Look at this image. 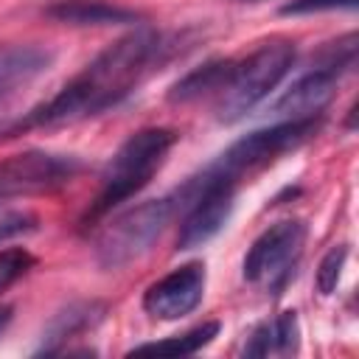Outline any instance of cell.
<instances>
[{
	"label": "cell",
	"mask_w": 359,
	"mask_h": 359,
	"mask_svg": "<svg viewBox=\"0 0 359 359\" xmlns=\"http://www.w3.org/2000/svg\"><path fill=\"white\" fill-rule=\"evenodd\" d=\"M320 126V118H289L280 123H272L266 129H255L250 135H244L241 140H236L210 168L219 171L227 180H238L244 171L261 168L269 160H275L278 154L306 143Z\"/></svg>",
	"instance_id": "8992f818"
},
{
	"label": "cell",
	"mask_w": 359,
	"mask_h": 359,
	"mask_svg": "<svg viewBox=\"0 0 359 359\" xmlns=\"http://www.w3.org/2000/svg\"><path fill=\"white\" fill-rule=\"evenodd\" d=\"M247 3H258V0H247Z\"/></svg>",
	"instance_id": "603a6c76"
},
{
	"label": "cell",
	"mask_w": 359,
	"mask_h": 359,
	"mask_svg": "<svg viewBox=\"0 0 359 359\" xmlns=\"http://www.w3.org/2000/svg\"><path fill=\"white\" fill-rule=\"evenodd\" d=\"M160 50V36L151 28L126 34L98 53L76 79H70L48 104L34 109L25 126H56L95 115L118 104L149 70Z\"/></svg>",
	"instance_id": "6da1fadb"
},
{
	"label": "cell",
	"mask_w": 359,
	"mask_h": 359,
	"mask_svg": "<svg viewBox=\"0 0 359 359\" xmlns=\"http://www.w3.org/2000/svg\"><path fill=\"white\" fill-rule=\"evenodd\" d=\"M101 314H104V306L101 303H73V306H67L65 311H59L50 320V325L45 331V345H42L39 353L50 351L56 342H65V339H70V337L93 328L101 320Z\"/></svg>",
	"instance_id": "5bb4252c"
},
{
	"label": "cell",
	"mask_w": 359,
	"mask_h": 359,
	"mask_svg": "<svg viewBox=\"0 0 359 359\" xmlns=\"http://www.w3.org/2000/svg\"><path fill=\"white\" fill-rule=\"evenodd\" d=\"M48 17L67 25H123L140 20V14L101 0H62L48 6Z\"/></svg>",
	"instance_id": "7c38bea8"
},
{
	"label": "cell",
	"mask_w": 359,
	"mask_h": 359,
	"mask_svg": "<svg viewBox=\"0 0 359 359\" xmlns=\"http://www.w3.org/2000/svg\"><path fill=\"white\" fill-rule=\"evenodd\" d=\"M272 353L278 356H289L297 351V342H300V325H297V314L294 311H283L278 314L272 323Z\"/></svg>",
	"instance_id": "2e32d148"
},
{
	"label": "cell",
	"mask_w": 359,
	"mask_h": 359,
	"mask_svg": "<svg viewBox=\"0 0 359 359\" xmlns=\"http://www.w3.org/2000/svg\"><path fill=\"white\" fill-rule=\"evenodd\" d=\"M202 292H205V266L194 261L151 283L143 294V309L157 320H180L199 306Z\"/></svg>",
	"instance_id": "9c48e42d"
},
{
	"label": "cell",
	"mask_w": 359,
	"mask_h": 359,
	"mask_svg": "<svg viewBox=\"0 0 359 359\" xmlns=\"http://www.w3.org/2000/svg\"><path fill=\"white\" fill-rule=\"evenodd\" d=\"M272 353V328L269 323L258 325L250 337V342L244 345V356H269Z\"/></svg>",
	"instance_id": "44dd1931"
},
{
	"label": "cell",
	"mask_w": 359,
	"mask_h": 359,
	"mask_svg": "<svg viewBox=\"0 0 359 359\" xmlns=\"http://www.w3.org/2000/svg\"><path fill=\"white\" fill-rule=\"evenodd\" d=\"M233 65L236 62H230V59H213V62L194 67L168 90V101L171 104H188V101H196L202 95L222 93V87L227 84V79L233 73Z\"/></svg>",
	"instance_id": "4fadbf2b"
},
{
	"label": "cell",
	"mask_w": 359,
	"mask_h": 359,
	"mask_svg": "<svg viewBox=\"0 0 359 359\" xmlns=\"http://www.w3.org/2000/svg\"><path fill=\"white\" fill-rule=\"evenodd\" d=\"M171 213H174L171 199H149L137 208H129L118 219H112L95 241L98 264L107 269H118L137 261L160 238Z\"/></svg>",
	"instance_id": "277c9868"
},
{
	"label": "cell",
	"mask_w": 359,
	"mask_h": 359,
	"mask_svg": "<svg viewBox=\"0 0 359 359\" xmlns=\"http://www.w3.org/2000/svg\"><path fill=\"white\" fill-rule=\"evenodd\" d=\"M345 258H348L345 244H337L323 255V261L317 266V292L320 294H325V297L334 294V289L339 283V275H342V266H345Z\"/></svg>",
	"instance_id": "e0dca14e"
},
{
	"label": "cell",
	"mask_w": 359,
	"mask_h": 359,
	"mask_svg": "<svg viewBox=\"0 0 359 359\" xmlns=\"http://www.w3.org/2000/svg\"><path fill=\"white\" fill-rule=\"evenodd\" d=\"M359 0H292L280 8V14H317V11H353Z\"/></svg>",
	"instance_id": "d6986e66"
},
{
	"label": "cell",
	"mask_w": 359,
	"mask_h": 359,
	"mask_svg": "<svg viewBox=\"0 0 359 359\" xmlns=\"http://www.w3.org/2000/svg\"><path fill=\"white\" fill-rule=\"evenodd\" d=\"M79 171L76 157L50 151H22L0 163V199L20 194H39L65 185Z\"/></svg>",
	"instance_id": "ba28073f"
},
{
	"label": "cell",
	"mask_w": 359,
	"mask_h": 359,
	"mask_svg": "<svg viewBox=\"0 0 359 359\" xmlns=\"http://www.w3.org/2000/svg\"><path fill=\"white\" fill-rule=\"evenodd\" d=\"M53 53L39 45H6L0 48V98L14 87L28 84L48 70Z\"/></svg>",
	"instance_id": "8fae6325"
},
{
	"label": "cell",
	"mask_w": 359,
	"mask_h": 359,
	"mask_svg": "<svg viewBox=\"0 0 359 359\" xmlns=\"http://www.w3.org/2000/svg\"><path fill=\"white\" fill-rule=\"evenodd\" d=\"M8 323H11V306H0V334L6 331Z\"/></svg>",
	"instance_id": "7402d4cb"
},
{
	"label": "cell",
	"mask_w": 359,
	"mask_h": 359,
	"mask_svg": "<svg viewBox=\"0 0 359 359\" xmlns=\"http://www.w3.org/2000/svg\"><path fill=\"white\" fill-rule=\"evenodd\" d=\"M353 62H339V56L337 59H331V62H325L323 67H314L311 73H306V76H300L275 104H272V112L275 115H280V118H311L314 112H320L328 101H331V95H334V90H337V79H339V67H351Z\"/></svg>",
	"instance_id": "30bf717a"
},
{
	"label": "cell",
	"mask_w": 359,
	"mask_h": 359,
	"mask_svg": "<svg viewBox=\"0 0 359 359\" xmlns=\"http://www.w3.org/2000/svg\"><path fill=\"white\" fill-rule=\"evenodd\" d=\"M294 62V42L272 39L252 50L244 62L233 65V73L219 95V121L236 123L241 121L255 104H261L289 73Z\"/></svg>",
	"instance_id": "3957f363"
},
{
	"label": "cell",
	"mask_w": 359,
	"mask_h": 359,
	"mask_svg": "<svg viewBox=\"0 0 359 359\" xmlns=\"http://www.w3.org/2000/svg\"><path fill=\"white\" fill-rule=\"evenodd\" d=\"M36 230V216L25 213V210H14V213H3L0 216V241H8L14 236L31 233Z\"/></svg>",
	"instance_id": "ffe728a7"
},
{
	"label": "cell",
	"mask_w": 359,
	"mask_h": 359,
	"mask_svg": "<svg viewBox=\"0 0 359 359\" xmlns=\"http://www.w3.org/2000/svg\"><path fill=\"white\" fill-rule=\"evenodd\" d=\"M180 199H188V213L180 224L177 247L180 250H194L208 244L230 219L233 213V196H236V180L222 177L210 165L194 177L180 194Z\"/></svg>",
	"instance_id": "5b68a950"
},
{
	"label": "cell",
	"mask_w": 359,
	"mask_h": 359,
	"mask_svg": "<svg viewBox=\"0 0 359 359\" xmlns=\"http://www.w3.org/2000/svg\"><path fill=\"white\" fill-rule=\"evenodd\" d=\"M34 266V255L22 247H11L0 252V292L8 289L20 275H25Z\"/></svg>",
	"instance_id": "ac0fdd59"
},
{
	"label": "cell",
	"mask_w": 359,
	"mask_h": 359,
	"mask_svg": "<svg viewBox=\"0 0 359 359\" xmlns=\"http://www.w3.org/2000/svg\"><path fill=\"white\" fill-rule=\"evenodd\" d=\"M174 140H177V135L163 126H151V129H140V132L129 135L123 140V146L115 151V157L109 160V165L104 171L101 191L95 196V205L87 213V219L104 216L115 205L135 196L143 185H149V180L157 174L165 154L171 151Z\"/></svg>",
	"instance_id": "7a4b0ae2"
},
{
	"label": "cell",
	"mask_w": 359,
	"mask_h": 359,
	"mask_svg": "<svg viewBox=\"0 0 359 359\" xmlns=\"http://www.w3.org/2000/svg\"><path fill=\"white\" fill-rule=\"evenodd\" d=\"M306 241V227L297 219H283L266 227L244 255V280L278 289L292 275Z\"/></svg>",
	"instance_id": "52a82bcc"
},
{
	"label": "cell",
	"mask_w": 359,
	"mask_h": 359,
	"mask_svg": "<svg viewBox=\"0 0 359 359\" xmlns=\"http://www.w3.org/2000/svg\"><path fill=\"white\" fill-rule=\"evenodd\" d=\"M219 323H202L180 337L171 339H160V342H146V345H135L129 353H157V356H191L196 351H202L208 342H213V337L219 334Z\"/></svg>",
	"instance_id": "9a60e30c"
}]
</instances>
